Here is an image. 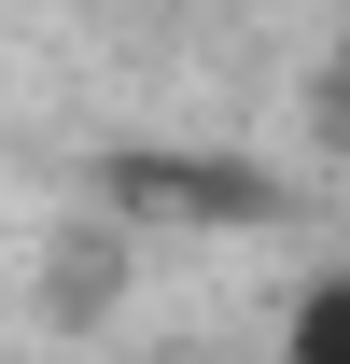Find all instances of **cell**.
Masks as SVG:
<instances>
[{
    "label": "cell",
    "instance_id": "6da1fadb",
    "mask_svg": "<svg viewBox=\"0 0 350 364\" xmlns=\"http://www.w3.org/2000/svg\"><path fill=\"white\" fill-rule=\"evenodd\" d=\"M266 364H350V267H308L295 294H280V336H266Z\"/></svg>",
    "mask_w": 350,
    "mask_h": 364
}]
</instances>
